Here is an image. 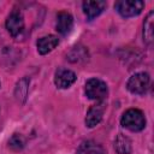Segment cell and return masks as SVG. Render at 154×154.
Here are the masks:
<instances>
[{
	"instance_id": "3",
	"label": "cell",
	"mask_w": 154,
	"mask_h": 154,
	"mask_svg": "<svg viewBox=\"0 0 154 154\" xmlns=\"http://www.w3.org/2000/svg\"><path fill=\"white\" fill-rule=\"evenodd\" d=\"M149 84H150L149 75L147 72H137L129 78L126 83V88L132 94L142 95L148 90Z\"/></svg>"
},
{
	"instance_id": "13",
	"label": "cell",
	"mask_w": 154,
	"mask_h": 154,
	"mask_svg": "<svg viewBox=\"0 0 154 154\" xmlns=\"http://www.w3.org/2000/svg\"><path fill=\"white\" fill-rule=\"evenodd\" d=\"M114 150L117 152V154H131L132 152L131 140L128 136L119 134L114 140Z\"/></svg>"
},
{
	"instance_id": "7",
	"label": "cell",
	"mask_w": 154,
	"mask_h": 154,
	"mask_svg": "<svg viewBox=\"0 0 154 154\" xmlns=\"http://www.w3.org/2000/svg\"><path fill=\"white\" fill-rule=\"evenodd\" d=\"M105 111H106V103H105V101L96 102L95 105H93L88 109V112H87V116H85V125L88 128L96 126L102 120V117H103Z\"/></svg>"
},
{
	"instance_id": "10",
	"label": "cell",
	"mask_w": 154,
	"mask_h": 154,
	"mask_svg": "<svg viewBox=\"0 0 154 154\" xmlns=\"http://www.w3.org/2000/svg\"><path fill=\"white\" fill-rule=\"evenodd\" d=\"M58 43H59V38L55 35H46V36H42L36 42L37 52L41 55H46V54L51 53L58 46Z\"/></svg>"
},
{
	"instance_id": "2",
	"label": "cell",
	"mask_w": 154,
	"mask_h": 154,
	"mask_svg": "<svg viewBox=\"0 0 154 154\" xmlns=\"http://www.w3.org/2000/svg\"><path fill=\"white\" fill-rule=\"evenodd\" d=\"M107 84L99 78H90L85 82V95L96 102H102L107 97Z\"/></svg>"
},
{
	"instance_id": "14",
	"label": "cell",
	"mask_w": 154,
	"mask_h": 154,
	"mask_svg": "<svg viewBox=\"0 0 154 154\" xmlns=\"http://www.w3.org/2000/svg\"><path fill=\"white\" fill-rule=\"evenodd\" d=\"M25 147V137L22 134H13L8 140V148L14 152H19Z\"/></svg>"
},
{
	"instance_id": "4",
	"label": "cell",
	"mask_w": 154,
	"mask_h": 154,
	"mask_svg": "<svg viewBox=\"0 0 154 154\" xmlns=\"http://www.w3.org/2000/svg\"><path fill=\"white\" fill-rule=\"evenodd\" d=\"M118 13L124 18H130L140 14L144 7V2L141 0H119L114 5Z\"/></svg>"
},
{
	"instance_id": "9",
	"label": "cell",
	"mask_w": 154,
	"mask_h": 154,
	"mask_svg": "<svg viewBox=\"0 0 154 154\" xmlns=\"http://www.w3.org/2000/svg\"><path fill=\"white\" fill-rule=\"evenodd\" d=\"M73 26V18L69 12H59L57 16V23H55V30L60 35H67Z\"/></svg>"
},
{
	"instance_id": "8",
	"label": "cell",
	"mask_w": 154,
	"mask_h": 154,
	"mask_svg": "<svg viewBox=\"0 0 154 154\" xmlns=\"http://www.w3.org/2000/svg\"><path fill=\"white\" fill-rule=\"evenodd\" d=\"M82 6H83V12L85 13L87 18L91 20L102 13L107 4L103 0H90V1H84Z\"/></svg>"
},
{
	"instance_id": "6",
	"label": "cell",
	"mask_w": 154,
	"mask_h": 154,
	"mask_svg": "<svg viewBox=\"0 0 154 154\" xmlns=\"http://www.w3.org/2000/svg\"><path fill=\"white\" fill-rule=\"evenodd\" d=\"M77 79V76L73 71L64 67H59L55 71L54 75V83L60 89H67L70 88Z\"/></svg>"
},
{
	"instance_id": "1",
	"label": "cell",
	"mask_w": 154,
	"mask_h": 154,
	"mask_svg": "<svg viewBox=\"0 0 154 154\" xmlns=\"http://www.w3.org/2000/svg\"><path fill=\"white\" fill-rule=\"evenodd\" d=\"M122 125L134 132L141 131L144 129L146 126V117L143 114V112L138 108H130L128 111H125L122 116L120 119Z\"/></svg>"
},
{
	"instance_id": "5",
	"label": "cell",
	"mask_w": 154,
	"mask_h": 154,
	"mask_svg": "<svg viewBox=\"0 0 154 154\" xmlns=\"http://www.w3.org/2000/svg\"><path fill=\"white\" fill-rule=\"evenodd\" d=\"M6 29L13 37H18L24 31V18L17 10L12 11L6 19Z\"/></svg>"
},
{
	"instance_id": "12",
	"label": "cell",
	"mask_w": 154,
	"mask_h": 154,
	"mask_svg": "<svg viewBox=\"0 0 154 154\" xmlns=\"http://www.w3.org/2000/svg\"><path fill=\"white\" fill-rule=\"evenodd\" d=\"M76 154H106V150L101 144L89 140L79 144Z\"/></svg>"
},
{
	"instance_id": "11",
	"label": "cell",
	"mask_w": 154,
	"mask_h": 154,
	"mask_svg": "<svg viewBox=\"0 0 154 154\" xmlns=\"http://www.w3.org/2000/svg\"><path fill=\"white\" fill-rule=\"evenodd\" d=\"M154 12L150 11L143 23V41L146 45L152 46L154 41Z\"/></svg>"
},
{
	"instance_id": "15",
	"label": "cell",
	"mask_w": 154,
	"mask_h": 154,
	"mask_svg": "<svg viewBox=\"0 0 154 154\" xmlns=\"http://www.w3.org/2000/svg\"><path fill=\"white\" fill-rule=\"evenodd\" d=\"M29 79L26 77L22 78L18 83H17V87H16V96L18 99H23V101L25 100L26 97V94H28V89H29Z\"/></svg>"
}]
</instances>
